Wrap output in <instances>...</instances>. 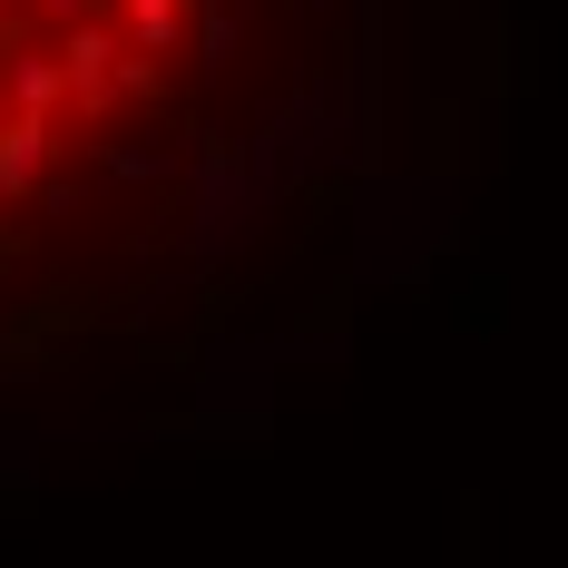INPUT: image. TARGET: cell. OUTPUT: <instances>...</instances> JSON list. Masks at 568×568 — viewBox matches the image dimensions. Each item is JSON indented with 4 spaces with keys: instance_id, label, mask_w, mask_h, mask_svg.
Masks as SVG:
<instances>
[{
    "instance_id": "cell-4",
    "label": "cell",
    "mask_w": 568,
    "mask_h": 568,
    "mask_svg": "<svg viewBox=\"0 0 568 568\" xmlns=\"http://www.w3.org/2000/svg\"><path fill=\"white\" fill-rule=\"evenodd\" d=\"M118 10H128V30H138V50H148V59L176 50V0H118Z\"/></svg>"
},
{
    "instance_id": "cell-5",
    "label": "cell",
    "mask_w": 568,
    "mask_h": 568,
    "mask_svg": "<svg viewBox=\"0 0 568 568\" xmlns=\"http://www.w3.org/2000/svg\"><path fill=\"white\" fill-rule=\"evenodd\" d=\"M59 10H79V0H59Z\"/></svg>"
},
{
    "instance_id": "cell-1",
    "label": "cell",
    "mask_w": 568,
    "mask_h": 568,
    "mask_svg": "<svg viewBox=\"0 0 568 568\" xmlns=\"http://www.w3.org/2000/svg\"><path fill=\"white\" fill-rule=\"evenodd\" d=\"M109 30H99V20H79V30H69V40H59V69H69V89H79V99H89V109H99V99H109Z\"/></svg>"
},
{
    "instance_id": "cell-2",
    "label": "cell",
    "mask_w": 568,
    "mask_h": 568,
    "mask_svg": "<svg viewBox=\"0 0 568 568\" xmlns=\"http://www.w3.org/2000/svg\"><path fill=\"white\" fill-rule=\"evenodd\" d=\"M40 158H50V118L20 109L10 128H0V186H30V176H40Z\"/></svg>"
},
{
    "instance_id": "cell-3",
    "label": "cell",
    "mask_w": 568,
    "mask_h": 568,
    "mask_svg": "<svg viewBox=\"0 0 568 568\" xmlns=\"http://www.w3.org/2000/svg\"><path fill=\"white\" fill-rule=\"evenodd\" d=\"M59 89H69L59 59H10V99H20V109H59Z\"/></svg>"
}]
</instances>
